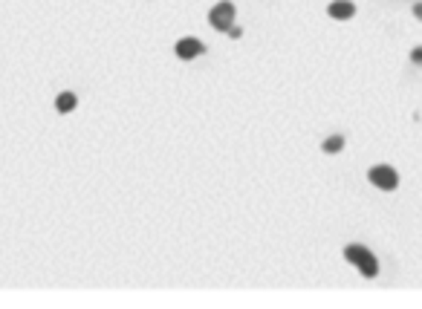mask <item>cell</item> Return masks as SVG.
I'll use <instances>...</instances> for the list:
<instances>
[{
    "mask_svg": "<svg viewBox=\"0 0 422 309\" xmlns=\"http://www.w3.org/2000/svg\"><path fill=\"white\" fill-rule=\"evenodd\" d=\"M345 257H347V263H353L356 269L362 272V278H376L379 274V260L373 252H367L365 246H359V243H353V246L345 249Z\"/></svg>",
    "mask_w": 422,
    "mask_h": 309,
    "instance_id": "1",
    "label": "cell"
},
{
    "mask_svg": "<svg viewBox=\"0 0 422 309\" xmlns=\"http://www.w3.org/2000/svg\"><path fill=\"white\" fill-rule=\"evenodd\" d=\"M367 176L379 191H396V185H399V174L391 165H373L367 171Z\"/></svg>",
    "mask_w": 422,
    "mask_h": 309,
    "instance_id": "2",
    "label": "cell"
},
{
    "mask_svg": "<svg viewBox=\"0 0 422 309\" xmlns=\"http://www.w3.org/2000/svg\"><path fill=\"white\" fill-rule=\"evenodd\" d=\"M208 24L220 32H229L235 26V6L229 3V0H220V3L208 12Z\"/></svg>",
    "mask_w": 422,
    "mask_h": 309,
    "instance_id": "3",
    "label": "cell"
},
{
    "mask_svg": "<svg viewBox=\"0 0 422 309\" xmlns=\"http://www.w3.org/2000/svg\"><path fill=\"white\" fill-rule=\"evenodd\" d=\"M205 53V46H203V41H197V38H183V41H176V55H180L183 61H194L197 55H203Z\"/></svg>",
    "mask_w": 422,
    "mask_h": 309,
    "instance_id": "4",
    "label": "cell"
},
{
    "mask_svg": "<svg viewBox=\"0 0 422 309\" xmlns=\"http://www.w3.org/2000/svg\"><path fill=\"white\" fill-rule=\"evenodd\" d=\"M327 12H330V18H336V21H350L356 15V6L350 3V0H333V3L327 6Z\"/></svg>",
    "mask_w": 422,
    "mask_h": 309,
    "instance_id": "5",
    "label": "cell"
},
{
    "mask_svg": "<svg viewBox=\"0 0 422 309\" xmlns=\"http://www.w3.org/2000/svg\"><path fill=\"white\" fill-rule=\"evenodd\" d=\"M75 104H78V99L73 93H61L58 99H55V107H58V113H73L75 110Z\"/></svg>",
    "mask_w": 422,
    "mask_h": 309,
    "instance_id": "6",
    "label": "cell"
},
{
    "mask_svg": "<svg viewBox=\"0 0 422 309\" xmlns=\"http://www.w3.org/2000/svg\"><path fill=\"white\" fill-rule=\"evenodd\" d=\"M342 148H345V136H330V139H324V144H321L324 153H338Z\"/></svg>",
    "mask_w": 422,
    "mask_h": 309,
    "instance_id": "7",
    "label": "cell"
},
{
    "mask_svg": "<svg viewBox=\"0 0 422 309\" xmlns=\"http://www.w3.org/2000/svg\"><path fill=\"white\" fill-rule=\"evenodd\" d=\"M411 61H414V64H422V46H416V50L411 53Z\"/></svg>",
    "mask_w": 422,
    "mask_h": 309,
    "instance_id": "8",
    "label": "cell"
},
{
    "mask_svg": "<svg viewBox=\"0 0 422 309\" xmlns=\"http://www.w3.org/2000/svg\"><path fill=\"white\" fill-rule=\"evenodd\" d=\"M229 35H232V38H235V41H237V38H240V35H243V29H240V26H232V29H229Z\"/></svg>",
    "mask_w": 422,
    "mask_h": 309,
    "instance_id": "9",
    "label": "cell"
},
{
    "mask_svg": "<svg viewBox=\"0 0 422 309\" xmlns=\"http://www.w3.org/2000/svg\"><path fill=\"white\" fill-rule=\"evenodd\" d=\"M414 15H416V18L422 21V3H416V6H414Z\"/></svg>",
    "mask_w": 422,
    "mask_h": 309,
    "instance_id": "10",
    "label": "cell"
}]
</instances>
